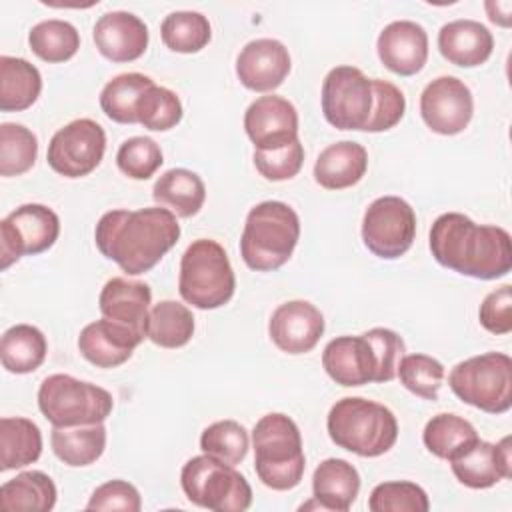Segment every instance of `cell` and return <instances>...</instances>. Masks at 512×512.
<instances>
[{
  "label": "cell",
  "mask_w": 512,
  "mask_h": 512,
  "mask_svg": "<svg viewBox=\"0 0 512 512\" xmlns=\"http://www.w3.org/2000/svg\"><path fill=\"white\" fill-rule=\"evenodd\" d=\"M180 238L176 214L162 206L110 210L96 224V248L128 276L152 270Z\"/></svg>",
  "instance_id": "6da1fadb"
},
{
  "label": "cell",
  "mask_w": 512,
  "mask_h": 512,
  "mask_svg": "<svg viewBox=\"0 0 512 512\" xmlns=\"http://www.w3.org/2000/svg\"><path fill=\"white\" fill-rule=\"evenodd\" d=\"M430 252L440 266L478 280H496L512 270L510 234L500 226L476 224L460 212L434 220Z\"/></svg>",
  "instance_id": "7a4b0ae2"
},
{
  "label": "cell",
  "mask_w": 512,
  "mask_h": 512,
  "mask_svg": "<svg viewBox=\"0 0 512 512\" xmlns=\"http://www.w3.org/2000/svg\"><path fill=\"white\" fill-rule=\"evenodd\" d=\"M330 440L362 458L386 454L398 440V420L384 404L346 396L338 400L326 418Z\"/></svg>",
  "instance_id": "3957f363"
},
{
  "label": "cell",
  "mask_w": 512,
  "mask_h": 512,
  "mask_svg": "<svg viewBox=\"0 0 512 512\" xmlns=\"http://www.w3.org/2000/svg\"><path fill=\"white\" fill-rule=\"evenodd\" d=\"M300 238V218L288 204L266 200L250 208L242 238L240 256L250 270L270 272L282 268Z\"/></svg>",
  "instance_id": "277c9868"
},
{
  "label": "cell",
  "mask_w": 512,
  "mask_h": 512,
  "mask_svg": "<svg viewBox=\"0 0 512 512\" xmlns=\"http://www.w3.org/2000/svg\"><path fill=\"white\" fill-rule=\"evenodd\" d=\"M254 470L260 482L272 490H292L302 482L306 458L296 422L282 414L262 416L252 430Z\"/></svg>",
  "instance_id": "5b68a950"
},
{
  "label": "cell",
  "mask_w": 512,
  "mask_h": 512,
  "mask_svg": "<svg viewBox=\"0 0 512 512\" xmlns=\"http://www.w3.org/2000/svg\"><path fill=\"white\" fill-rule=\"evenodd\" d=\"M234 288L236 276L226 250L210 238L194 240L180 260L182 300L200 310H214L230 302Z\"/></svg>",
  "instance_id": "8992f818"
},
{
  "label": "cell",
  "mask_w": 512,
  "mask_h": 512,
  "mask_svg": "<svg viewBox=\"0 0 512 512\" xmlns=\"http://www.w3.org/2000/svg\"><path fill=\"white\" fill-rule=\"evenodd\" d=\"M452 392L488 414H504L512 406V358L484 352L458 362L448 376Z\"/></svg>",
  "instance_id": "52a82bcc"
},
{
  "label": "cell",
  "mask_w": 512,
  "mask_h": 512,
  "mask_svg": "<svg viewBox=\"0 0 512 512\" xmlns=\"http://www.w3.org/2000/svg\"><path fill=\"white\" fill-rule=\"evenodd\" d=\"M38 408L52 426L104 422L114 408L112 394L70 374L46 376L38 388Z\"/></svg>",
  "instance_id": "ba28073f"
},
{
  "label": "cell",
  "mask_w": 512,
  "mask_h": 512,
  "mask_svg": "<svg viewBox=\"0 0 512 512\" xmlns=\"http://www.w3.org/2000/svg\"><path fill=\"white\" fill-rule=\"evenodd\" d=\"M180 484L192 504L214 512H244L252 504L248 480L234 466L208 454L194 456L182 466Z\"/></svg>",
  "instance_id": "9c48e42d"
},
{
  "label": "cell",
  "mask_w": 512,
  "mask_h": 512,
  "mask_svg": "<svg viewBox=\"0 0 512 512\" xmlns=\"http://www.w3.org/2000/svg\"><path fill=\"white\" fill-rule=\"evenodd\" d=\"M372 78L356 66H336L322 82V112L338 130H364L372 112Z\"/></svg>",
  "instance_id": "30bf717a"
},
{
  "label": "cell",
  "mask_w": 512,
  "mask_h": 512,
  "mask_svg": "<svg viewBox=\"0 0 512 512\" xmlns=\"http://www.w3.org/2000/svg\"><path fill=\"white\" fill-rule=\"evenodd\" d=\"M416 236L414 208L400 196H380L364 212L362 240L378 258L404 256Z\"/></svg>",
  "instance_id": "8fae6325"
},
{
  "label": "cell",
  "mask_w": 512,
  "mask_h": 512,
  "mask_svg": "<svg viewBox=\"0 0 512 512\" xmlns=\"http://www.w3.org/2000/svg\"><path fill=\"white\" fill-rule=\"evenodd\" d=\"M60 234L58 214L44 204H22L0 222V268L22 256H36L54 246Z\"/></svg>",
  "instance_id": "7c38bea8"
},
{
  "label": "cell",
  "mask_w": 512,
  "mask_h": 512,
  "mask_svg": "<svg viewBox=\"0 0 512 512\" xmlns=\"http://www.w3.org/2000/svg\"><path fill=\"white\" fill-rule=\"evenodd\" d=\"M106 150L104 128L90 118H78L62 126L50 140L46 160L66 178H82L98 168Z\"/></svg>",
  "instance_id": "4fadbf2b"
},
{
  "label": "cell",
  "mask_w": 512,
  "mask_h": 512,
  "mask_svg": "<svg viewBox=\"0 0 512 512\" xmlns=\"http://www.w3.org/2000/svg\"><path fill=\"white\" fill-rule=\"evenodd\" d=\"M420 114L432 132L442 136L460 134L474 114L472 92L460 78L440 76L422 90Z\"/></svg>",
  "instance_id": "5bb4252c"
},
{
  "label": "cell",
  "mask_w": 512,
  "mask_h": 512,
  "mask_svg": "<svg viewBox=\"0 0 512 512\" xmlns=\"http://www.w3.org/2000/svg\"><path fill=\"white\" fill-rule=\"evenodd\" d=\"M244 130L256 150L282 148L298 140V112L282 96H260L246 108Z\"/></svg>",
  "instance_id": "9a60e30c"
},
{
  "label": "cell",
  "mask_w": 512,
  "mask_h": 512,
  "mask_svg": "<svg viewBox=\"0 0 512 512\" xmlns=\"http://www.w3.org/2000/svg\"><path fill=\"white\" fill-rule=\"evenodd\" d=\"M268 334L282 352L306 354L324 334V316L308 300H290L272 312Z\"/></svg>",
  "instance_id": "2e32d148"
},
{
  "label": "cell",
  "mask_w": 512,
  "mask_h": 512,
  "mask_svg": "<svg viewBox=\"0 0 512 512\" xmlns=\"http://www.w3.org/2000/svg\"><path fill=\"white\" fill-rule=\"evenodd\" d=\"M456 480L468 488L484 490L500 480L512 478V440L504 436L492 444L476 440L468 450L450 460Z\"/></svg>",
  "instance_id": "e0dca14e"
},
{
  "label": "cell",
  "mask_w": 512,
  "mask_h": 512,
  "mask_svg": "<svg viewBox=\"0 0 512 512\" xmlns=\"http://www.w3.org/2000/svg\"><path fill=\"white\" fill-rule=\"evenodd\" d=\"M292 60L288 48L274 38L248 42L236 58L238 80L254 92L276 90L288 76Z\"/></svg>",
  "instance_id": "ac0fdd59"
},
{
  "label": "cell",
  "mask_w": 512,
  "mask_h": 512,
  "mask_svg": "<svg viewBox=\"0 0 512 512\" xmlns=\"http://www.w3.org/2000/svg\"><path fill=\"white\" fill-rule=\"evenodd\" d=\"M322 366L336 384L346 388L376 382L378 374L374 348L364 334L330 340L322 352Z\"/></svg>",
  "instance_id": "d6986e66"
},
{
  "label": "cell",
  "mask_w": 512,
  "mask_h": 512,
  "mask_svg": "<svg viewBox=\"0 0 512 512\" xmlns=\"http://www.w3.org/2000/svg\"><path fill=\"white\" fill-rule=\"evenodd\" d=\"M380 62L398 76L418 74L428 60V34L412 20H396L384 26L376 42Z\"/></svg>",
  "instance_id": "ffe728a7"
},
{
  "label": "cell",
  "mask_w": 512,
  "mask_h": 512,
  "mask_svg": "<svg viewBox=\"0 0 512 512\" xmlns=\"http://www.w3.org/2000/svg\"><path fill=\"white\" fill-rule=\"evenodd\" d=\"M98 52L112 62L138 60L148 48V28L132 12L114 10L100 16L92 30Z\"/></svg>",
  "instance_id": "44dd1931"
},
{
  "label": "cell",
  "mask_w": 512,
  "mask_h": 512,
  "mask_svg": "<svg viewBox=\"0 0 512 512\" xmlns=\"http://www.w3.org/2000/svg\"><path fill=\"white\" fill-rule=\"evenodd\" d=\"M142 340L144 336L132 328L102 318L82 328L78 336V350L96 368H116L130 360L134 348Z\"/></svg>",
  "instance_id": "7402d4cb"
},
{
  "label": "cell",
  "mask_w": 512,
  "mask_h": 512,
  "mask_svg": "<svg viewBox=\"0 0 512 512\" xmlns=\"http://www.w3.org/2000/svg\"><path fill=\"white\" fill-rule=\"evenodd\" d=\"M150 302L152 290L146 282L128 280L122 276L110 278L98 296V306L104 318L128 326L144 338Z\"/></svg>",
  "instance_id": "603a6c76"
},
{
  "label": "cell",
  "mask_w": 512,
  "mask_h": 512,
  "mask_svg": "<svg viewBox=\"0 0 512 512\" xmlns=\"http://www.w3.org/2000/svg\"><path fill=\"white\" fill-rule=\"evenodd\" d=\"M438 50L454 66L474 68L484 64L492 50V32L476 20H452L438 32Z\"/></svg>",
  "instance_id": "cb8c5ba5"
},
{
  "label": "cell",
  "mask_w": 512,
  "mask_h": 512,
  "mask_svg": "<svg viewBox=\"0 0 512 512\" xmlns=\"http://www.w3.org/2000/svg\"><path fill=\"white\" fill-rule=\"evenodd\" d=\"M368 170V152L362 144L342 140L326 146L314 164V180L326 190H344L358 184Z\"/></svg>",
  "instance_id": "d4e9b609"
},
{
  "label": "cell",
  "mask_w": 512,
  "mask_h": 512,
  "mask_svg": "<svg viewBox=\"0 0 512 512\" xmlns=\"http://www.w3.org/2000/svg\"><path fill=\"white\" fill-rule=\"evenodd\" d=\"M312 492L322 510L348 512L360 492V474L348 460L326 458L312 474Z\"/></svg>",
  "instance_id": "484cf974"
},
{
  "label": "cell",
  "mask_w": 512,
  "mask_h": 512,
  "mask_svg": "<svg viewBox=\"0 0 512 512\" xmlns=\"http://www.w3.org/2000/svg\"><path fill=\"white\" fill-rule=\"evenodd\" d=\"M152 198L158 206L168 208L172 214L192 218L204 206L206 186L196 172L188 168H172L154 182Z\"/></svg>",
  "instance_id": "4316f807"
},
{
  "label": "cell",
  "mask_w": 512,
  "mask_h": 512,
  "mask_svg": "<svg viewBox=\"0 0 512 512\" xmlns=\"http://www.w3.org/2000/svg\"><path fill=\"white\" fill-rule=\"evenodd\" d=\"M50 444L56 458L66 466H90L104 454L106 428L102 422L86 426H54Z\"/></svg>",
  "instance_id": "83f0119b"
},
{
  "label": "cell",
  "mask_w": 512,
  "mask_h": 512,
  "mask_svg": "<svg viewBox=\"0 0 512 512\" xmlns=\"http://www.w3.org/2000/svg\"><path fill=\"white\" fill-rule=\"evenodd\" d=\"M42 92L40 70L24 58L0 56V110L22 112Z\"/></svg>",
  "instance_id": "f1b7e54d"
},
{
  "label": "cell",
  "mask_w": 512,
  "mask_h": 512,
  "mask_svg": "<svg viewBox=\"0 0 512 512\" xmlns=\"http://www.w3.org/2000/svg\"><path fill=\"white\" fill-rule=\"evenodd\" d=\"M56 496V484L48 474L26 470L2 484L0 506L8 512H50Z\"/></svg>",
  "instance_id": "f546056e"
},
{
  "label": "cell",
  "mask_w": 512,
  "mask_h": 512,
  "mask_svg": "<svg viewBox=\"0 0 512 512\" xmlns=\"http://www.w3.org/2000/svg\"><path fill=\"white\" fill-rule=\"evenodd\" d=\"M46 352V336L32 324H16L2 334L0 358L2 366L12 374H30L38 370L46 360Z\"/></svg>",
  "instance_id": "4dcf8cb0"
},
{
  "label": "cell",
  "mask_w": 512,
  "mask_h": 512,
  "mask_svg": "<svg viewBox=\"0 0 512 512\" xmlns=\"http://www.w3.org/2000/svg\"><path fill=\"white\" fill-rule=\"evenodd\" d=\"M42 454V432L28 418L0 420V470H16L36 462Z\"/></svg>",
  "instance_id": "1f68e13d"
},
{
  "label": "cell",
  "mask_w": 512,
  "mask_h": 512,
  "mask_svg": "<svg viewBox=\"0 0 512 512\" xmlns=\"http://www.w3.org/2000/svg\"><path fill=\"white\" fill-rule=\"evenodd\" d=\"M194 334V316L176 300H160L148 312L146 338L160 348H182Z\"/></svg>",
  "instance_id": "d6a6232c"
},
{
  "label": "cell",
  "mask_w": 512,
  "mask_h": 512,
  "mask_svg": "<svg viewBox=\"0 0 512 512\" xmlns=\"http://www.w3.org/2000/svg\"><path fill=\"white\" fill-rule=\"evenodd\" d=\"M478 440L476 428L456 414H436L432 416L422 432V442L436 458L452 460L464 450H468Z\"/></svg>",
  "instance_id": "836d02e7"
},
{
  "label": "cell",
  "mask_w": 512,
  "mask_h": 512,
  "mask_svg": "<svg viewBox=\"0 0 512 512\" xmlns=\"http://www.w3.org/2000/svg\"><path fill=\"white\" fill-rule=\"evenodd\" d=\"M154 80L140 72L114 76L100 92L102 112L118 124H136V102Z\"/></svg>",
  "instance_id": "e575fe53"
},
{
  "label": "cell",
  "mask_w": 512,
  "mask_h": 512,
  "mask_svg": "<svg viewBox=\"0 0 512 512\" xmlns=\"http://www.w3.org/2000/svg\"><path fill=\"white\" fill-rule=\"evenodd\" d=\"M30 50L48 64L70 60L80 48V34L66 20H42L28 34Z\"/></svg>",
  "instance_id": "d590c367"
},
{
  "label": "cell",
  "mask_w": 512,
  "mask_h": 512,
  "mask_svg": "<svg viewBox=\"0 0 512 512\" xmlns=\"http://www.w3.org/2000/svg\"><path fill=\"white\" fill-rule=\"evenodd\" d=\"M160 36L166 48L180 54L200 52L212 38L210 22L204 14L192 10L170 12L160 26Z\"/></svg>",
  "instance_id": "8d00e7d4"
},
{
  "label": "cell",
  "mask_w": 512,
  "mask_h": 512,
  "mask_svg": "<svg viewBox=\"0 0 512 512\" xmlns=\"http://www.w3.org/2000/svg\"><path fill=\"white\" fill-rule=\"evenodd\" d=\"M38 156V140L22 124H0V176H20L28 172Z\"/></svg>",
  "instance_id": "74e56055"
},
{
  "label": "cell",
  "mask_w": 512,
  "mask_h": 512,
  "mask_svg": "<svg viewBox=\"0 0 512 512\" xmlns=\"http://www.w3.org/2000/svg\"><path fill=\"white\" fill-rule=\"evenodd\" d=\"M248 444V432L236 420H218L206 426L200 436V450L230 466H236L246 458Z\"/></svg>",
  "instance_id": "f35d334b"
},
{
  "label": "cell",
  "mask_w": 512,
  "mask_h": 512,
  "mask_svg": "<svg viewBox=\"0 0 512 512\" xmlns=\"http://www.w3.org/2000/svg\"><path fill=\"white\" fill-rule=\"evenodd\" d=\"M182 120V102L170 88L152 84L136 102V122L154 132H166Z\"/></svg>",
  "instance_id": "ab89813d"
},
{
  "label": "cell",
  "mask_w": 512,
  "mask_h": 512,
  "mask_svg": "<svg viewBox=\"0 0 512 512\" xmlns=\"http://www.w3.org/2000/svg\"><path fill=\"white\" fill-rule=\"evenodd\" d=\"M444 374L446 370L442 362L428 354H404L396 370V376L406 390L432 402L438 400Z\"/></svg>",
  "instance_id": "60d3db41"
},
{
  "label": "cell",
  "mask_w": 512,
  "mask_h": 512,
  "mask_svg": "<svg viewBox=\"0 0 512 512\" xmlns=\"http://www.w3.org/2000/svg\"><path fill=\"white\" fill-rule=\"evenodd\" d=\"M368 508L372 512H428L430 500L414 482H382L370 492Z\"/></svg>",
  "instance_id": "b9f144b4"
},
{
  "label": "cell",
  "mask_w": 512,
  "mask_h": 512,
  "mask_svg": "<svg viewBox=\"0 0 512 512\" xmlns=\"http://www.w3.org/2000/svg\"><path fill=\"white\" fill-rule=\"evenodd\" d=\"M162 150L148 136H134L120 144L116 164L122 174L132 180H148L162 166Z\"/></svg>",
  "instance_id": "7bdbcfd3"
},
{
  "label": "cell",
  "mask_w": 512,
  "mask_h": 512,
  "mask_svg": "<svg viewBox=\"0 0 512 512\" xmlns=\"http://www.w3.org/2000/svg\"><path fill=\"white\" fill-rule=\"evenodd\" d=\"M372 92L374 104L364 132H386L402 120L406 112V98L398 86L380 78H372Z\"/></svg>",
  "instance_id": "ee69618b"
},
{
  "label": "cell",
  "mask_w": 512,
  "mask_h": 512,
  "mask_svg": "<svg viewBox=\"0 0 512 512\" xmlns=\"http://www.w3.org/2000/svg\"><path fill=\"white\" fill-rule=\"evenodd\" d=\"M304 164V146L300 140L274 150H254V166L270 182L294 178Z\"/></svg>",
  "instance_id": "f6af8a7d"
},
{
  "label": "cell",
  "mask_w": 512,
  "mask_h": 512,
  "mask_svg": "<svg viewBox=\"0 0 512 512\" xmlns=\"http://www.w3.org/2000/svg\"><path fill=\"white\" fill-rule=\"evenodd\" d=\"M364 336L372 344L376 360H378L376 382L394 380L398 364L406 352L404 340L390 328H370L368 332H364Z\"/></svg>",
  "instance_id": "bcb514c9"
},
{
  "label": "cell",
  "mask_w": 512,
  "mask_h": 512,
  "mask_svg": "<svg viewBox=\"0 0 512 512\" xmlns=\"http://www.w3.org/2000/svg\"><path fill=\"white\" fill-rule=\"evenodd\" d=\"M88 510H122V512H140L142 498L136 486L126 480H108L98 486L88 504Z\"/></svg>",
  "instance_id": "7dc6e473"
},
{
  "label": "cell",
  "mask_w": 512,
  "mask_h": 512,
  "mask_svg": "<svg viewBox=\"0 0 512 512\" xmlns=\"http://www.w3.org/2000/svg\"><path fill=\"white\" fill-rule=\"evenodd\" d=\"M478 318L482 328L492 334L512 332V286L504 284L488 292L480 304Z\"/></svg>",
  "instance_id": "c3c4849f"
},
{
  "label": "cell",
  "mask_w": 512,
  "mask_h": 512,
  "mask_svg": "<svg viewBox=\"0 0 512 512\" xmlns=\"http://www.w3.org/2000/svg\"><path fill=\"white\" fill-rule=\"evenodd\" d=\"M484 8L488 12L490 22L508 28L512 22V2L508 0H488L484 2Z\"/></svg>",
  "instance_id": "681fc988"
}]
</instances>
